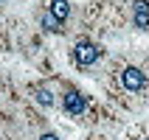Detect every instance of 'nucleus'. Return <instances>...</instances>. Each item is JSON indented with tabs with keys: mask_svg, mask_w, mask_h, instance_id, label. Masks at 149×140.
Segmentation results:
<instances>
[{
	"mask_svg": "<svg viewBox=\"0 0 149 140\" xmlns=\"http://www.w3.org/2000/svg\"><path fill=\"white\" fill-rule=\"evenodd\" d=\"M99 56H101V48L96 45V42H87V39L76 42V48H73V59H76L82 67L96 65V62H99Z\"/></svg>",
	"mask_w": 149,
	"mask_h": 140,
	"instance_id": "f257e3e1",
	"label": "nucleus"
},
{
	"mask_svg": "<svg viewBox=\"0 0 149 140\" xmlns=\"http://www.w3.org/2000/svg\"><path fill=\"white\" fill-rule=\"evenodd\" d=\"M121 84H124V90H130V92H141L143 84H146V76H143L141 67H124V70H121Z\"/></svg>",
	"mask_w": 149,
	"mask_h": 140,
	"instance_id": "f03ea898",
	"label": "nucleus"
},
{
	"mask_svg": "<svg viewBox=\"0 0 149 140\" xmlns=\"http://www.w3.org/2000/svg\"><path fill=\"white\" fill-rule=\"evenodd\" d=\"M62 107H65L68 115H82L84 109H87V98L79 90H68L65 98H62Z\"/></svg>",
	"mask_w": 149,
	"mask_h": 140,
	"instance_id": "7ed1b4c3",
	"label": "nucleus"
},
{
	"mask_svg": "<svg viewBox=\"0 0 149 140\" xmlns=\"http://www.w3.org/2000/svg\"><path fill=\"white\" fill-rule=\"evenodd\" d=\"M132 23H135V28L149 31V3L146 0H135L132 3Z\"/></svg>",
	"mask_w": 149,
	"mask_h": 140,
	"instance_id": "20e7f679",
	"label": "nucleus"
},
{
	"mask_svg": "<svg viewBox=\"0 0 149 140\" xmlns=\"http://www.w3.org/2000/svg\"><path fill=\"white\" fill-rule=\"evenodd\" d=\"M48 14H54L59 23H65L68 17H70V3H68V0H51Z\"/></svg>",
	"mask_w": 149,
	"mask_h": 140,
	"instance_id": "39448f33",
	"label": "nucleus"
},
{
	"mask_svg": "<svg viewBox=\"0 0 149 140\" xmlns=\"http://www.w3.org/2000/svg\"><path fill=\"white\" fill-rule=\"evenodd\" d=\"M34 98H37V104H42V107H54V92L45 90V87L34 90Z\"/></svg>",
	"mask_w": 149,
	"mask_h": 140,
	"instance_id": "423d86ee",
	"label": "nucleus"
},
{
	"mask_svg": "<svg viewBox=\"0 0 149 140\" xmlns=\"http://www.w3.org/2000/svg\"><path fill=\"white\" fill-rule=\"evenodd\" d=\"M42 28H45V31H54V34H56V31H62V23H59L54 14H48V11H45V14H42Z\"/></svg>",
	"mask_w": 149,
	"mask_h": 140,
	"instance_id": "0eeeda50",
	"label": "nucleus"
},
{
	"mask_svg": "<svg viewBox=\"0 0 149 140\" xmlns=\"http://www.w3.org/2000/svg\"><path fill=\"white\" fill-rule=\"evenodd\" d=\"M37 140H59V137H56V134H54V132H45V134H40V137H37Z\"/></svg>",
	"mask_w": 149,
	"mask_h": 140,
	"instance_id": "6e6552de",
	"label": "nucleus"
},
{
	"mask_svg": "<svg viewBox=\"0 0 149 140\" xmlns=\"http://www.w3.org/2000/svg\"><path fill=\"white\" fill-rule=\"evenodd\" d=\"M0 3H3V0H0Z\"/></svg>",
	"mask_w": 149,
	"mask_h": 140,
	"instance_id": "1a4fd4ad",
	"label": "nucleus"
}]
</instances>
